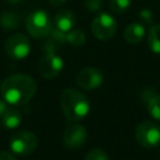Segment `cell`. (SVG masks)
I'll return each instance as SVG.
<instances>
[{
  "label": "cell",
  "mask_w": 160,
  "mask_h": 160,
  "mask_svg": "<svg viewBox=\"0 0 160 160\" xmlns=\"http://www.w3.org/2000/svg\"><path fill=\"white\" fill-rule=\"evenodd\" d=\"M59 101L65 118L71 122L82 120L90 111V102L86 95L72 88L65 89L61 92Z\"/></svg>",
  "instance_id": "2"
},
{
  "label": "cell",
  "mask_w": 160,
  "mask_h": 160,
  "mask_svg": "<svg viewBox=\"0 0 160 160\" xmlns=\"http://www.w3.org/2000/svg\"><path fill=\"white\" fill-rule=\"evenodd\" d=\"M145 36V28L140 22H131L124 30V39L129 44H139Z\"/></svg>",
  "instance_id": "13"
},
{
  "label": "cell",
  "mask_w": 160,
  "mask_h": 160,
  "mask_svg": "<svg viewBox=\"0 0 160 160\" xmlns=\"http://www.w3.org/2000/svg\"><path fill=\"white\" fill-rule=\"evenodd\" d=\"M0 122L5 129H16L21 124V112L16 108H8L0 116Z\"/></svg>",
  "instance_id": "14"
},
{
  "label": "cell",
  "mask_w": 160,
  "mask_h": 160,
  "mask_svg": "<svg viewBox=\"0 0 160 160\" xmlns=\"http://www.w3.org/2000/svg\"><path fill=\"white\" fill-rule=\"evenodd\" d=\"M86 40L85 32L81 29H72L66 32V42L71 44L72 46H81Z\"/></svg>",
  "instance_id": "18"
},
{
  "label": "cell",
  "mask_w": 160,
  "mask_h": 160,
  "mask_svg": "<svg viewBox=\"0 0 160 160\" xmlns=\"http://www.w3.org/2000/svg\"><path fill=\"white\" fill-rule=\"evenodd\" d=\"M0 160H16V158L14 156L12 152H9V151H1V152H0Z\"/></svg>",
  "instance_id": "23"
},
{
  "label": "cell",
  "mask_w": 160,
  "mask_h": 160,
  "mask_svg": "<svg viewBox=\"0 0 160 160\" xmlns=\"http://www.w3.org/2000/svg\"><path fill=\"white\" fill-rule=\"evenodd\" d=\"M6 2H9V4H19L20 1H22V0H5Z\"/></svg>",
  "instance_id": "26"
},
{
  "label": "cell",
  "mask_w": 160,
  "mask_h": 160,
  "mask_svg": "<svg viewBox=\"0 0 160 160\" xmlns=\"http://www.w3.org/2000/svg\"><path fill=\"white\" fill-rule=\"evenodd\" d=\"M148 44L152 52L160 54V24L150 26L148 32Z\"/></svg>",
  "instance_id": "16"
},
{
  "label": "cell",
  "mask_w": 160,
  "mask_h": 160,
  "mask_svg": "<svg viewBox=\"0 0 160 160\" xmlns=\"http://www.w3.org/2000/svg\"><path fill=\"white\" fill-rule=\"evenodd\" d=\"M109 5H110V9L112 12L122 14L130 8L131 0H110Z\"/></svg>",
  "instance_id": "19"
},
{
  "label": "cell",
  "mask_w": 160,
  "mask_h": 160,
  "mask_svg": "<svg viewBox=\"0 0 160 160\" xmlns=\"http://www.w3.org/2000/svg\"><path fill=\"white\" fill-rule=\"evenodd\" d=\"M85 160H110L109 155L101 150V149H92L90 150L86 156H85Z\"/></svg>",
  "instance_id": "20"
},
{
  "label": "cell",
  "mask_w": 160,
  "mask_h": 160,
  "mask_svg": "<svg viewBox=\"0 0 160 160\" xmlns=\"http://www.w3.org/2000/svg\"><path fill=\"white\" fill-rule=\"evenodd\" d=\"M86 136L88 132L82 125L78 122L70 124L62 134V145L69 150L79 149L85 144Z\"/></svg>",
  "instance_id": "10"
},
{
  "label": "cell",
  "mask_w": 160,
  "mask_h": 160,
  "mask_svg": "<svg viewBox=\"0 0 160 160\" xmlns=\"http://www.w3.org/2000/svg\"><path fill=\"white\" fill-rule=\"evenodd\" d=\"M19 20H20L19 16H18L16 14H14V12L6 11V12H2V14L0 15V24H1V26H2L5 30L16 29V28L19 26V22H20Z\"/></svg>",
  "instance_id": "17"
},
{
  "label": "cell",
  "mask_w": 160,
  "mask_h": 160,
  "mask_svg": "<svg viewBox=\"0 0 160 160\" xmlns=\"http://www.w3.org/2000/svg\"><path fill=\"white\" fill-rule=\"evenodd\" d=\"M84 5L89 11L96 12L102 8V0H84Z\"/></svg>",
  "instance_id": "21"
},
{
  "label": "cell",
  "mask_w": 160,
  "mask_h": 160,
  "mask_svg": "<svg viewBox=\"0 0 160 160\" xmlns=\"http://www.w3.org/2000/svg\"><path fill=\"white\" fill-rule=\"evenodd\" d=\"M8 105H9V104H8V102H6V101H5L2 98H0V116H1V115H2L5 111H6V109L9 108Z\"/></svg>",
  "instance_id": "24"
},
{
  "label": "cell",
  "mask_w": 160,
  "mask_h": 160,
  "mask_svg": "<svg viewBox=\"0 0 160 160\" xmlns=\"http://www.w3.org/2000/svg\"><path fill=\"white\" fill-rule=\"evenodd\" d=\"M64 68V61L61 56H59L55 50H46L44 56L39 62V74L45 79L56 78Z\"/></svg>",
  "instance_id": "8"
},
{
  "label": "cell",
  "mask_w": 160,
  "mask_h": 160,
  "mask_svg": "<svg viewBox=\"0 0 160 160\" xmlns=\"http://www.w3.org/2000/svg\"><path fill=\"white\" fill-rule=\"evenodd\" d=\"M30 50H31L30 40L26 35L21 32L11 35L5 42L6 55L15 61H20L28 58V55L30 54Z\"/></svg>",
  "instance_id": "6"
},
{
  "label": "cell",
  "mask_w": 160,
  "mask_h": 160,
  "mask_svg": "<svg viewBox=\"0 0 160 160\" xmlns=\"http://www.w3.org/2000/svg\"><path fill=\"white\" fill-rule=\"evenodd\" d=\"M75 81L79 88L90 91L101 86L104 81V75L96 68H84L76 74Z\"/></svg>",
  "instance_id": "9"
},
{
  "label": "cell",
  "mask_w": 160,
  "mask_h": 160,
  "mask_svg": "<svg viewBox=\"0 0 160 160\" xmlns=\"http://www.w3.org/2000/svg\"><path fill=\"white\" fill-rule=\"evenodd\" d=\"M68 0H49V4L51 5V6H60V5H62V4H65Z\"/></svg>",
  "instance_id": "25"
},
{
  "label": "cell",
  "mask_w": 160,
  "mask_h": 160,
  "mask_svg": "<svg viewBox=\"0 0 160 160\" xmlns=\"http://www.w3.org/2000/svg\"><path fill=\"white\" fill-rule=\"evenodd\" d=\"M64 42H66V32H62L61 30L56 29L55 26L51 29L50 34L48 35V40L44 45V50H55L58 46H61Z\"/></svg>",
  "instance_id": "15"
},
{
  "label": "cell",
  "mask_w": 160,
  "mask_h": 160,
  "mask_svg": "<svg viewBox=\"0 0 160 160\" xmlns=\"http://www.w3.org/2000/svg\"><path fill=\"white\" fill-rule=\"evenodd\" d=\"M9 146L12 154L19 156H28L38 146V136L31 131H19L10 138Z\"/></svg>",
  "instance_id": "4"
},
{
  "label": "cell",
  "mask_w": 160,
  "mask_h": 160,
  "mask_svg": "<svg viewBox=\"0 0 160 160\" xmlns=\"http://www.w3.org/2000/svg\"><path fill=\"white\" fill-rule=\"evenodd\" d=\"M140 99L145 104L149 114L155 120H160V94L155 89L145 88L140 92Z\"/></svg>",
  "instance_id": "11"
},
{
  "label": "cell",
  "mask_w": 160,
  "mask_h": 160,
  "mask_svg": "<svg viewBox=\"0 0 160 160\" xmlns=\"http://www.w3.org/2000/svg\"><path fill=\"white\" fill-rule=\"evenodd\" d=\"M54 24H55V28L61 30L62 32H69L70 30L74 29L76 24V18L71 10L62 9L56 12L54 18Z\"/></svg>",
  "instance_id": "12"
},
{
  "label": "cell",
  "mask_w": 160,
  "mask_h": 160,
  "mask_svg": "<svg viewBox=\"0 0 160 160\" xmlns=\"http://www.w3.org/2000/svg\"><path fill=\"white\" fill-rule=\"evenodd\" d=\"M138 144L145 149H154L160 144V128L152 121H141L135 129Z\"/></svg>",
  "instance_id": "5"
},
{
  "label": "cell",
  "mask_w": 160,
  "mask_h": 160,
  "mask_svg": "<svg viewBox=\"0 0 160 160\" xmlns=\"http://www.w3.org/2000/svg\"><path fill=\"white\" fill-rule=\"evenodd\" d=\"M25 26H26L28 32L32 38L44 39V38H48V35L50 34L52 29V21L45 10L39 9V10L32 11L28 16L25 21Z\"/></svg>",
  "instance_id": "3"
},
{
  "label": "cell",
  "mask_w": 160,
  "mask_h": 160,
  "mask_svg": "<svg viewBox=\"0 0 160 160\" xmlns=\"http://www.w3.org/2000/svg\"><path fill=\"white\" fill-rule=\"evenodd\" d=\"M116 28L118 24L115 19L108 12L98 14L91 21V31L94 36L102 41L111 39L116 32Z\"/></svg>",
  "instance_id": "7"
},
{
  "label": "cell",
  "mask_w": 160,
  "mask_h": 160,
  "mask_svg": "<svg viewBox=\"0 0 160 160\" xmlns=\"http://www.w3.org/2000/svg\"><path fill=\"white\" fill-rule=\"evenodd\" d=\"M139 18L145 24H152L154 14H152V11L150 9H141L140 12H139Z\"/></svg>",
  "instance_id": "22"
},
{
  "label": "cell",
  "mask_w": 160,
  "mask_h": 160,
  "mask_svg": "<svg viewBox=\"0 0 160 160\" xmlns=\"http://www.w3.org/2000/svg\"><path fill=\"white\" fill-rule=\"evenodd\" d=\"M35 80L25 74L8 76L1 84V98L10 105L21 106L28 104L36 92Z\"/></svg>",
  "instance_id": "1"
}]
</instances>
